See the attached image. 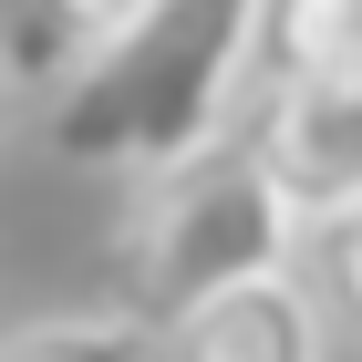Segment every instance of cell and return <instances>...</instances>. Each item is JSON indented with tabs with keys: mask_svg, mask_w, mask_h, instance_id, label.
I'll list each match as a JSON object with an SVG mask.
<instances>
[{
	"mask_svg": "<svg viewBox=\"0 0 362 362\" xmlns=\"http://www.w3.org/2000/svg\"><path fill=\"white\" fill-rule=\"evenodd\" d=\"M156 362H332V321L310 300L300 269L249 279V290H218L207 310L156 332Z\"/></svg>",
	"mask_w": 362,
	"mask_h": 362,
	"instance_id": "cell-4",
	"label": "cell"
},
{
	"mask_svg": "<svg viewBox=\"0 0 362 362\" xmlns=\"http://www.w3.org/2000/svg\"><path fill=\"white\" fill-rule=\"evenodd\" d=\"M249 83H259V0H156L135 31H114L104 52L62 73L42 145L62 166L156 187L228 145Z\"/></svg>",
	"mask_w": 362,
	"mask_h": 362,
	"instance_id": "cell-1",
	"label": "cell"
},
{
	"mask_svg": "<svg viewBox=\"0 0 362 362\" xmlns=\"http://www.w3.org/2000/svg\"><path fill=\"white\" fill-rule=\"evenodd\" d=\"M352 93H362V73H352Z\"/></svg>",
	"mask_w": 362,
	"mask_h": 362,
	"instance_id": "cell-10",
	"label": "cell"
},
{
	"mask_svg": "<svg viewBox=\"0 0 362 362\" xmlns=\"http://www.w3.org/2000/svg\"><path fill=\"white\" fill-rule=\"evenodd\" d=\"M310 300L341 341H362V218L341 228H310Z\"/></svg>",
	"mask_w": 362,
	"mask_h": 362,
	"instance_id": "cell-7",
	"label": "cell"
},
{
	"mask_svg": "<svg viewBox=\"0 0 362 362\" xmlns=\"http://www.w3.org/2000/svg\"><path fill=\"white\" fill-rule=\"evenodd\" d=\"M11 93H21V73H11V31H0V124H11Z\"/></svg>",
	"mask_w": 362,
	"mask_h": 362,
	"instance_id": "cell-9",
	"label": "cell"
},
{
	"mask_svg": "<svg viewBox=\"0 0 362 362\" xmlns=\"http://www.w3.org/2000/svg\"><path fill=\"white\" fill-rule=\"evenodd\" d=\"M321 73H362V0H259V83H321Z\"/></svg>",
	"mask_w": 362,
	"mask_h": 362,
	"instance_id": "cell-5",
	"label": "cell"
},
{
	"mask_svg": "<svg viewBox=\"0 0 362 362\" xmlns=\"http://www.w3.org/2000/svg\"><path fill=\"white\" fill-rule=\"evenodd\" d=\"M238 156H249L259 187L290 207L300 238L362 218V93H352V73H321V83H259Z\"/></svg>",
	"mask_w": 362,
	"mask_h": 362,
	"instance_id": "cell-3",
	"label": "cell"
},
{
	"mask_svg": "<svg viewBox=\"0 0 362 362\" xmlns=\"http://www.w3.org/2000/svg\"><path fill=\"white\" fill-rule=\"evenodd\" d=\"M0 362H156V332L135 310H42L0 332Z\"/></svg>",
	"mask_w": 362,
	"mask_h": 362,
	"instance_id": "cell-6",
	"label": "cell"
},
{
	"mask_svg": "<svg viewBox=\"0 0 362 362\" xmlns=\"http://www.w3.org/2000/svg\"><path fill=\"white\" fill-rule=\"evenodd\" d=\"M114 269H124V300L114 310H135L145 332H166V321L207 310L218 290H249V279L300 269V228H290V207L259 187L249 156L218 145V156H197V166L135 187V207L114 228Z\"/></svg>",
	"mask_w": 362,
	"mask_h": 362,
	"instance_id": "cell-2",
	"label": "cell"
},
{
	"mask_svg": "<svg viewBox=\"0 0 362 362\" xmlns=\"http://www.w3.org/2000/svg\"><path fill=\"white\" fill-rule=\"evenodd\" d=\"M42 11H52V31L73 42V62H83V52H104L114 31H135L156 0H42Z\"/></svg>",
	"mask_w": 362,
	"mask_h": 362,
	"instance_id": "cell-8",
	"label": "cell"
}]
</instances>
